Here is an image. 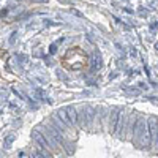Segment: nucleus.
Listing matches in <instances>:
<instances>
[{"label": "nucleus", "instance_id": "nucleus-8", "mask_svg": "<svg viewBox=\"0 0 158 158\" xmlns=\"http://www.w3.org/2000/svg\"><path fill=\"white\" fill-rule=\"evenodd\" d=\"M57 115L62 118V120L65 122V123H67V125H70L71 127V122H70V117H68V112H67V108H65V109H59L57 111Z\"/></svg>", "mask_w": 158, "mask_h": 158}, {"label": "nucleus", "instance_id": "nucleus-5", "mask_svg": "<svg viewBox=\"0 0 158 158\" xmlns=\"http://www.w3.org/2000/svg\"><path fill=\"white\" fill-rule=\"evenodd\" d=\"M52 123H54L59 130H62L63 131V135L65 133H67V131H68V128H70V125H67V123H65L63 120H62V118L57 115V114H54V117H52Z\"/></svg>", "mask_w": 158, "mask_h": 158}, {"label": "nucleus", "instance_id": "nucleus-2", "mask_svg": "<svg viewBox=\"0 0 158 158\" xmlns=\"http://www.w3.org/2000/svg\"><path fill=\"white\" fill-rule=\"evenodd\" d=\"M127 120H128V115H127V112H125V111H120V114H118L117 125H115V128H114V133H112V135H115V136H118V138L125 136Z\"/></svg>", "mask_w": 158, "mask_h": 158}, {"label": "nucleus", "instance_id": "nucleus-3", "mask_svg": "<svg viewBox=\"0 0 158 158\" xmlns=\"http://www.w3.org/2000/svg\"><path fill=\"white\" fill-rule=\"evenodd\" d=\"M43 136L46 138V141H48V144H49V147L54 150V152H59V150H60V141H59L54 135H52L48 128L43 131Z\"/></svg>", "mask_w": 158, "mask_h": 158}, {"label": "nucleus", "instance_id": "nucleus-1", "mask_svg": "<svg viewBox=\"0 0 158 158\" xmlns=\"http://www.w3.org/2000/svg\"><path fill=\"white\" fill-rule=\"evenodd\" d=\"M133 136H135L136 142L139 144L141 147L150 146L152 139H150V130H149V118H141V120L136 122Z\"/></svg>", "mask_w": 158, "mask_h": 158}, {"label": "nucleus", "instance_id": "nucleus-6", "mask_svg": "<svg viewBox=\"0 0 158 158\" xmlns=\"http://www.w3.org/2000/svg\"><path fill=\"white\" fill-rule=\"evenodd\" d=\"M67 112H68V117H70L71 127H73V125H79V123H77V109H76L74 106H68V108H67Z\"/></svg>", "mask_w": 158, "mask_h": 158}, {"label": "nucleus", "instance_id": "nucleus-7", "mask_svg": "<svg viewBox=\"0 0 158 158\" xmlns=\"http://www.w3.org/2000/svg\"><path fill=\"white\" fill-rule=\"evenodd\" d=\"M32 158H51L46 149H36L32 152Z\"/></svg>", "mask_w": 158, "mask_h": 158}, {"label": "nucleus", "instance_id": "nucleus-4", "mask_svg": "<svg viewBox=\"0 0 158 158\" xmlns=\"http://www.w3.org/2000/svg\"><path fill=\"white\" fill-rule=\"evenodd\" d=\"M135 125H136V117L133 114H130L128 115V120H127V128H125V135L127 136H133Z\"/></svg>", "mask_w": 158, "mask_h": 158}]
</instances>
